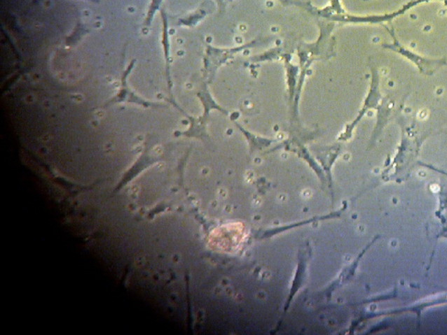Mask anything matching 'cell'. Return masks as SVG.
<instances>
[{
    "label": "cell",
    "mask_w": 447,
    "mask_h": 335,
    "mask_svg": "<svg viewBox=\"0 0 447 335\" xmlns=\"http://www.w3.org/2000/svg\"><path fill=\"white\" fill-rule=\"evenodd\" d=\"M163 2H164V0H151L150 6H149L146 17H145L144 20V27L145 28H149L151 26L156 13L160 12L162 10L161 6Z\"/></svg>",
    "instance_id": "3957f363"
},
{
    "label": "cell",
    "mask_w": 447,
    "mask_h": 335,
    "mask_svg": "<svg viewBox=\"0 0 447 335\" xmlns=\"http://www.w3.org/2000/svg\"><path fill=\"white\" fill-rule=\"evenodd\" d=\"M137 59H131L130 62L125 69L123 70L122 75H121L120 87L116 94L111 99V100L106 102L105 108L111 107L116 104H134L144 108H163L164 105L160 102H156L146 100L141 95L135 92L132 88L130 87L129 83V77L131 73L133 72L135 66H136Z\"/></svg>",
    "instance_id": "6da1fadb"
},
{
    "label": "cell",
    "mask_w": 447,
    "mask_h": 335,
    "mask_svg": "<svg viewBox=\"0 0 447 335\" xmlns=\"http://www.w3.org/2000/svg\"><path fill=\"white\" fill-rule=\"evenodd\" d=\"M160 13L163 22L161 44L163 47V52H164V59L165 62L166 83H167L168 91L170 93V92H172V76H170V64H172V55H170L168 15L167 13H166L165 9H162L160 10Z\"/></svg>",
    "instance_id": "7a4b0ae2"
}]
</instances>
